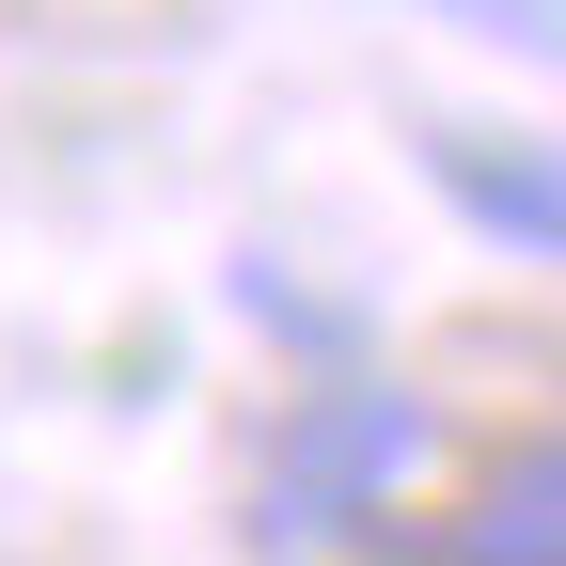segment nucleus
<instances>
[{
    "label": "nucleus",
    "mask_w": 566,
    "mask_h": 566,
    "mask_svg": "<svg viewBox=\"0 0 566 566\" xmlns=\"http://www.w3.org/2000/svg\"><path fill=\"white\" fill-rule=\"evenodd\" d=\"M424 457H441V424H424L409 394H378V378L300 394V409H283L268 488H252V551H346V535H394L409 488H424Z\"/></svg>",
    "instance_id": "nucleus-1"
},
{
    "label": "nucleus",
    "mask_w": 566,
    "mask_h": 566,
    "mask_svg": "<svg viewBox=\"0 0 566 566\" xmlns=\"http://www.w3.org/2000/svg\"><path fill=\"white\" fill-rule=\"evenodd\" d=\"M424 189L457 205L488 252L520 268H566V142H504V126H441L424 142Z\"/></svg>",
    "instance_id": "nucleus-2"
},
{
    "label": "nucleus",
    "mask_w": 566,
    "mask_h": 566,
    "mask_svg": "<svg viewBox=\"0 0 566 566\" xmlns=\"http://www.w3.org/2000/svg\"><path fill=\"white\" fill-rule=\"evenodd\" d=\"M457 551L472 566H566V441H520L504 472L457 504Z\"/></svg>",
    "instance_id": "nucleus-3"
},
{
    "label": "nucleus",
    "mask_w": 566,
    "mask_h": 566,
    "mask_svg": "<svg viewBox=\"0 0 566 566\" xmlns=\"http://www.w3.org/2000/svg\"><path fill=\"white\" fill-rule=\"evenodd\" d=\"M472 17H551V0H472Z\"/></svg>",
    "instance_id": "nucleus-4"
}]
</instances>
